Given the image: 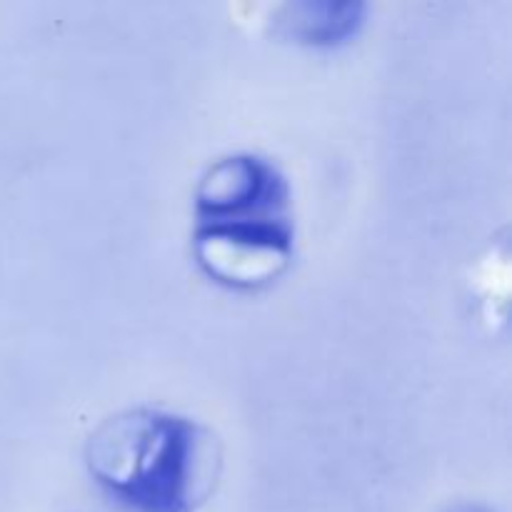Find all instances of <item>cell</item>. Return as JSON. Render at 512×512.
<instances>
[{
    "label": "cell",
    "instance_id": "1",
    "mask_svg": "<svg viewBox=\"0 0 512 512\" xmlns=\"http://www.w3.org/2000/svg\"><path fill=\"white\" fill-rule=\"evenodd\" d=\"M100 488L135 512H190L213 480V443L190 420L163 410H125L85 445Z\"/></svg>",
    "mask_w": 512,
    "mask_h": 512
},
{
    "label": "cell",
    "instance_id": "2",
    "mask_svg": "<svg viewBox=\"0 0 512 512\" xmlns=\"http://www.w3.org/2000/svg\"><path fill=\"white\" fill-rule=\"evenodd\" d=\"M198 265L228 288L253 290L273 283L293 258V233L285 218L203 223L195 233Z\"/></svg>",
    "mask_w": 512,
    "mask_h": 512
},
{
    "label": "cell",
    "instance_id": "3",
    "mask_svg": "<svg viewBox=\"0 0 512 512\" xmlns=\"http://www.w3.org/2000/svg\"><path fill=\"white\" fill-rule=\"evenodd\" d=\"M285 188L278 170L255 155H233L210 165L195 190L203 223L283 218Z\"/></svg>",
    "mask_w": 512,
    "mask_h": 512
},
{
    "label": "cell",
    "instance_id": "5",
    "mask_svg": "<svg viewBox=\"0 0 512 512\" xmlns=\"http://www.w3.org/2000/svg\"><path fill=\"white\" fill-rule=\"evenodd\" d=\"M463 512H478V510H463Z\"/></svg>",
    "mask_w": 512,
    "mask_h": 512
},
{
    "label": "cell",
    "instance_id": "4",
    "mask_svg": "<svg viewBox=\"0 0 512 512\" xmlns=\"http://www.w3.org/2000/svg\"><path fill=\"white\" fill-rule=\"evenodd\" d=\"M365 20L360 3H293L283 8V35L305 45H338L353 38Z\"/></svg>",
    "mask_w": 512,
    "mask_h": 512
}]
</instances>
